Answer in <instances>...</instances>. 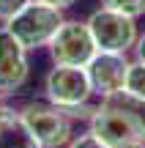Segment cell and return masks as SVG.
<instances>
[{
  "label": "cell",
  "instance_id": "obj_10",
  "mask_svg": "<svg viewBox=\"0 0 145 148\" xmlns=\"http://www.w3.org/2000/svg\"><path fill=\"white\" fill-rule=\"evenodd\" d=\"M118 99L126 104V110L131 112V118H134V126H137V137L145 143V101H137V99H129V96L118 93Z\"/></svg>",
  "mask_w": 145,
  "mask_h": 148
},
{
  "label": "cell",
  "instance_id": "obj_5",
  "mask_svg": "<svg viewBox=\"0 0 145 148\" xmlns=\"http://www.w3.org/2000/svg\"><path fill=\"white\" fill-rule=\"evenodd\" d=\"M49 55L55 63L66 66H85L88 60L96 55V41H93L88 22L80 19H63L60 27L55 30V36L47 44Z\"/></svg>",
  "mask_w": 145,
  "mask_h": 148
},
{
  "label": "cell",
  "instance_id": "obj_17",
  "mask_svg": "<svg viewBox=\"0 0 145 148\" xmlns=\"http://www.w3.org/2000/svg\"><path fill=\"white\" fill-rule=\"evenodd\" d=\"M120 148H145L142 140H134V143H126V145H120Z\"/></svg>",
  "mask_w": 145,
  "mask_h": 148
},
{
  "label": "cell",
  "instance_id": "obj_13",
  "mask_svg": "<svg viewBox=\"0 0 145 148\" xmlns=\"http://www.w3.org/2000/svg\"><path fill=\"white\" fill-rule=\"evenodd\" d=\"M66 148H110L107 143H101V140L96 137L93 132H85V134H77V137H71Z\"/></svg>",
  "mask_w": 145,
  "mask_h": 148
},
{
  "label": "cell",
  "instance_id": "obj_6",
  "mask_svg": "<svg viewBox=\"0 0 145 148\" xmlns=\"http://www.w3.org/2000/svg\"><path fill=\"white\" fill-rule=\"evenodd\" d=\"M44 90H47V101L60 110L85 104L93 93L85 66H66V63H55V69L47 74Z\"/></svg>",
  "mask_w": 145,
  "mask_h": 148
},
{
  "label": "cell",
  "instance_id": "obj_11",
  "mask_svg": "<svg viewBox=\"0 0 145 148\" xmlns=\"http://www.w3.org/2000/svg\"><path fill=\"white\" fill-rule=\"evenodd\" d=\"M104 8H112V11H120L126 16H142L145 14V0H101Z\"/></svg>",
  "mask_w": 145,
  "mask_h": 148
},
{
  "label": "cell",
  "instance_id": "obj_15",
  "mask_svg": "<svg viewBox=\"0 0 145 148\" xmlns=\"http://www.w3.org/2000/svg\"><path fill=\"white\" fill-rule=\"evenodd\" d=\"M134 55H137L140 63H145V33H142V36H137V41H134Z\"/></svg>",
  "mask_w": 145,
  "mask_h": 148
},
{
  "label": "cell",
  "instance_id": "obj_3",
  "mask_svg": "<svg viewBox=\"0 0 145 148\" xmlns=\"http://www.w3.org/2000/svg\"><path fill=\"white\" fill-rule=\"evenodd\" d=\"M91 123V132L96 134L101 143H107L110 148H120L126 143H134L137 137V126H134V118L131 112L126 110V104L112 96V99H104L101 104L93 110V115L88 118Z\"/></svg>",
  "mask_w": 145,
  "mask_h": 148
},
{
  "label": "cell",
  "instance_id": "obj_9",
  "mask_svg": "<svg viewBox=\"0 0 145 148\" xmlns=\"http://www.w3.org/2000/svg\"><path fill=\"white\" fill-rule=\"evenodd\" d=\"M120 93L129 96V99L145 101V63H140V60L129 63L126 79H123V90H120Z\"/></svg>",
  "mask_w": 145,
  "mask_h": 148
},
{
  "label": "cell",
  "instance_id": "obj_7",
  "mask_svg": "<svg viewBox=\"0 0 145 148\" xmlns=\"http://www.w3.org/2000/svg\"><path fill=\"white\" fill-rule=\"evenodd\" d=\"M129 60L126 52H107V49H96L91 60L85 63L88 79H91V90L101 99H112L123 90V79Z\"/></svg>",
  "mask_w": 145,
  "mask_h": 148
},
{
  "label": "cell",
  "instance_id": "obj_1",
  "mask_svg": "<svg viewBox=\"0 0 145 148\" xmlns=\"http://www.w3.org/2000/svg\"><path fill=\"white\" fill-rule=\"evenodd\" d=\"M60 22H63V11L60 8L38 3V0H30L19 14H14L5 22V27H8V33L25 49H38V47L49 44V38L55 36Z\"/></svg>",
  "mask_w": 145,
  "mask_h": 148
},
{
  "label": "cell",
  "instance_id": "obj_14",
  "mask_svg": "<svg viewBox=\"0 0 145 148\" xmlns=\"http://www.w3.org/2000/svg\"><path fill=\"white\" fill-rule=\"evenodd\" d=\"M30 0H0V22H8L14 14H19Z\"/></svg>",
  "mask_w": 145,
  "mask_h": 148
},
{
  "label": "cell",
  "instance_id": "obj_12",
  "mask_svg": "<svg viewBox=\"0 0 145 148\" xmlns=\"http://www.w3.org/2000/svg\"><path fill=\"white\" fill-rule=\"evenodd\" d=\"M16 123H19V112H16L14 107H8L3 99H0V140H3L5 134L16 126Z\"/></svg>",
  "mask_w": 145,
  "mask_h": 148
},
{
  "label": "cell",
  "instance_id": "obj_8",
  "mask_svg": "<svg viewBox=\"0 0 145 148\" xmlns=\"http://www.w3.org/2000/svg\"><path fill=\"white\" fill-rule=\"evenodd\" d=\"M27 49L8 33V27H0V99L14 96L27 82Z\"/></svg>",
  "mask_w": 145,
  "mask_h": 148
},
{
  "label": "cell",
  "instance_id": "obj_4",
  "mask_svg": "<svg viewBox=\"0 0 145 148\" xmlns=\"http://www.w3.org/2000/svg\"><path fill=\"white\" fill-rule=\"evenodd\" d=\"M88 30L96 41V49H107V52H129L137 41L134 16H126L104 5L88 16Z\"/></svg>",
  "mask_w": 145,
  "mask_h": 148
},
{
  "label": "cell",
  "instance_id": "obj_16",
  "mask_svg": "<svg viewBox=\"0 0 145 148\" xmlns=\"http://www.w3.org/2000/svg\"><path fill=\"white\" fill-rule=\"evenodd\" d=\"M38 3H47V5H55V8H71V5L77 3V0H38Z\"/></svg>",
  "mask_w": 145,
  "mask_h": 148
},
{
  "label": "cell",
  "instance_id": "obj_2",
  "mask_svg": "<svg viewBox=\"0 0 145 148\" xmlns=\"http://www.w3.org/2000/svg\"><path fill=\"white\" fill-rule=\"evenodd\" d=\"M19 123L41 148H63L71 140V118L49 101L25 104L19 110Z\"/></svg>",
  "mask_w": 145,
  "mask_h": 148
}]
</instances>
